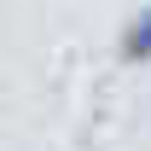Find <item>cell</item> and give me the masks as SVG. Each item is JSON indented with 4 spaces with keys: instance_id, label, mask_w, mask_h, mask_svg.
Returning <instances> with one entry per match:
<instances>
[{
    "instance_id": "6da1fadb",
    "label": "cell",
    "mask_w": 151,
    "mask_h": 151,
    "mask_svg": "<svg viewBox=\"0 0 151 151\" xmlns=\"http://www.w3.org/2000/svg\"><path fill=\"white\" fill-rule=\"evenodd\" d=\"M122 58H128V64H151V0L128 18V29H122Z\"/></svg>"
}]
</instances>
